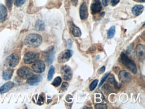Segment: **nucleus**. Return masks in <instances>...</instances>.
<instances>
[{"instance_id":"39448f33","label":"nucleus","mask_w":145,"mask_h":109,"mask_svg":"<svg viewBox=\"0 0 145 109\" xmlns=\"http://www.w3.org/2000/svg\"><path fill=\"white\" fill-rule=\"evenodd\" d=\"M73 55V52L70 50H65L59 54L58 60L59 63H65L68 61Z\"/></svg>"},{"instance_id":"473e14b6","label":"nucleus","mask_w":145,"mask_h":109,"mask_svg":"<svg viewBox=\"0 0 145 109\" xmlns=\"http://www.w3.org/2000/svg\"><path fill=\"white\" fill-rule=\"evenodd\" d=\"M66 46L68 48H71L72 46V40L71 39H68L67 40V43H66Z\"/></svg>"},{"instance_id":"f8f14e48","label":"nucleus","mask_w":145,"mask_h":109,"mask_svg":"<svg viewBox=\"0 0 145 109\" xmlns=\"http://www.w3.org/2000/svg\"><path fill=\"white\" fill-rule=\"evenodd\" d=\"M80 16L81 20H86L88 17V11L87 8V5L86 2L82 3L80 8Z\"/></svg>"},{"instance_id":"5701e85b","label":"nucleus","mask_w":145,"mask_h":109,"mask_svg":"<svg viewBox=\"0 0 145 109\" xmlns=\"http://www.w3.org/2000/svg\"><path fill=\"white\" fill-rule=\"evenodd\" d=\"M54 72H55V68H54V66H51L50 68L49 69L48 74V80H51L52 79L53 76L54 74Z\"/></svg>"},{"instance_id":"c9c22d12","label":"nucleus","mask_w":145,"mask_h":109,"mask_svg":"<svg viewBox=\"0 0 145 109\" xmlns=\"http://www.w3.org/2000/svg\"><path fill=\"white\" fill-rule=\"evenodd\" d=\"M102 4H103L104 6H107L108 4V2H109V0H102Z\"/></svg>"},{"instance_id":"423d86ee","label":"nucleus","mask_w":145,"mask_h":109,"mask_svg":"<svg viewBox=\"0 0 145 109\" xmlns=\"http://www.w3.org/2000/svg\"><path fill=\"white\" fill-rule=\"evenodd\" d=\"M32 70L36 73H42L44 72L46 65L42 60H36L32 65Z\"/></svg>"},{"instance_id":"a878e982","label":"nucleus","mask_w":145,"mask_h":109,"mask_svg":"<svg viewBox=\"0 0 145 109\" xmlns=\"http://www.w3.org/2000/svg\"><path fill=\"white\" fill-rule=\"evenodd\" d=\"M27 0H15L14 5L17 7L22 6V5H24L26 3Z\"/></svg>"},{"instance_id":"c756f323","label":"nucleus","mask_w":145,"mask_h":109,"mask_svg":"<svg viewBox=\"0 0 145 109\" xmlns=\"http://www.w3.org/2000/svg\"><path fill=\"white\" fill-rule=\"evenodd\" d=\"M103 89L105 90L106 92H112V88H111L110 85L108 84H104V86H103Z\"/></svg>"},{"instance_id":"f3484780","label":"nucleus","mask_w":145,"mask_h":109,"mask_svg":"<svg viewBox=\"0 0 145 109\" xmlns=\"http://www.w3.org/2000/svg\"><path fill=\"white\" fill-rule=\"evenodd\" d=\"M143 9H144V6L142 5H136L135 6L132 7V12L134 15H141V13H143Z\"/></svg>"},{"instance_id":"4c0bfd02","label":"nucleus","mask_w":145,"mask_h":109,"mask_svg":"<svg viewBox=\"0 0 145 109\" xmlns=\"http://www.w3.org/2000/svg\"><path fill=\"white\" fill-rule=\"evenodd\" d=\"M138 1H140V2H145V0H137Z\"/></svg>"},{"instance_id":"20e7f679","label":"nucleus","mask_w":145,"mask_h":109,"mask_svg":"<svg viewBox=\"0 0 145 109\" xmlns=\"http://www.w3.org/2000/svg\"><path fill=\"white\" fill-rule=\"evenodd\" d=\"M19 62V56L14 53L7 58L5 60V65L10 68H15Z\"/></svg>"},{"instance_id":"e433bc0d","label":"nucleus","mask_w":145,"mask_h":109,"mask_svg":"<svg viewBox=\"0 0 145 109\" xmlns=\"http://www.w3.org/2000/svg\"><path fill=\"white\" fill-rule=\"evenodd\" d=\"M72 1V3L73 5L74 6H76L78 5V0H71Z\"/></svg>"},{"instance_id":"9d476101","label":"nucleus","mask_w":145,"mask_h":109,"mask_svg":"<svg viewBox=\"0 0 145 109\" xmlns=\"http://www.w3.org/2000/svg\"><path fill=\"white\" fill-rule=\"evenodd\" d=\"M145 48L144 45L140 44L136 48V57L140 61H143L145 59Z\"/></svg>"},{"instance_id":"1a4fd4ad","label":"nucleus","mask_w":145,"mask_h":109,"mask_svg":"<svg viewBox=\"0 0 145 109\" xmlns=\"http://www.w3.org/2000/svg\"><path fill=\"white\" fill-rule=\"evenodd\" d=\"M118 78L120 81L122 82H130L132 80L131 74L126 70H122L119 72Z\"/></svg>"},{"instance_id":"6ab92c4d","label":"nucleus","mask_w":145,"mask_h":109,"mask_svg":"<svg viewBox=\"0 0 145 109\" xmlns=\"http://www.w3.org/2000/svg\"><path fill=\"white\" fill-rule=\"evenodd\" d=\"M54 55H55V50L53 49L52 51H50L49 52V54H48V56H47L46 62L48 65H50V64L52 63L54 58Z\"/></svg>"},{"instance_id":"393cba45","label":"nucleus","mask_w":145,"mask_h":109,"mask_svg":"<svg viewBox=\"0 0 145 109\" xmlns=\"http://www.w3.org/2000/svg\"><path fill=\"white\" fill-rule=\"evenodd\" d=\"M98 80H94V81H92V83L90 84V87H89L90 90H91V91L94 90L97 86V85H98Z\"/></svg>"},{"instance_id":"4be33fe9","label":"nucleus","mask_w":145,"mask_h":109,"mask_svg":"<svg viewBox=\"0 0 145 109\" xmlns=\"http://www.w3.org/2000/svg\"><path fill=\"white\" fill-rule=\"evenodd\" d=\"M115 32H116V28H115V26H112L110 28L108 31V33H107V37L108 38L110 39L112 37H114V34H115Z\"/></svg>"},{"instance_id":"9b49d317","label":"nucleus","mask_w":145,"mask_h":109,"mask_svg":"<svg viewBox=\"0 0 145 109\" xmlns=\"http://www.w3.org/2000/svg\"><path fill=\"white\" fill-rule=\"evenodd\" d=\"M42 77L40 75H32L29 77L27 80V83L31 86H35L42 81Z\"/></svg>"},{"instance_id":"0eeeda50","label":"nucleus","mask_w":145,"mask_h":109,"mask_svg":"<svg viewBox=\"0 0 145 109\" xmlns=\"http://www.w3.org/2000/svg\"><path fill=\"white\" fill-rule=\"evenodd\" d=\"M62 78L66 80H70L72 78V71L68 66H64L61 68Z\"/></svg>"},{"instance_id":"f03ea898","label":"nucleus","mask_w":145,"mask_h":109,"mask_svg":"<svg viewBox=\"0 0 145 109\" xmlns=\"http://www.w3.org/2000/svg\"><path fill=\"white\" fill-rule=\"evenodd\" d=\"M120 62L126 68L130 70L131 72H133L134 74H136L137 72V68H136V64L132 60L128 58V56L124 54V53H122L120 55Z\"/></svg>"},{"instance_id":"b1692460","label":"nucleus","mask_w":145,"mask_h":109,"mask_svg":"<svg viewBox=\"0 0 145 109\" xmlns=\"http://www.w3.org/2000/svg\"><path fill=\"white\" fill-rule=\"evenodd\" d=\"M61 82H62V78H61V77L58 76L54 80V81L52 83V84L53 86H56V87H58V86H59L60 85Z\"/></svg>"},{"instance_id":"72a5a7b5","label":"nucleus","mask_w":145,"mask_h":109,"mask_svg":"<svg viewBox=\"0 0 145 109\" xmlns=\"http://www.w3.org/2000/svg\"><path fill=\"white\" fill-rule=\"evenodd\" d=\"M96 109H106L107 107H106V106L104 105H97L96 106Z\"/></svg>"},{"instance_id":"f704fd0d","label":"nucleus","mask_w":145,"mask_h":109,"mask_svg":"<svg viewBox=\"0 0 145 109\" xmlns=\"http://www.w3.org/2000/svg\"><path fill=\"white\" fill-rule=\"evenodd\" d=\"M105 66H102L100 69H99L98 74H103L104 71H105Z\"/></svg>"},{"instance_id":"f257e3e1","label":"nucleus","mask_w":145,"mask_h":109,"mask_svg":"<svg viewBox=\"0 0 145 109\" xmlns=\"http://www.w3.org/2000/svg\"><path fill=\"white\" fill-rule=\"evenodd\" d=\"M42 42V36L37 34H30L26 36L24 40L25 44L29 47L37 48Z\"/></svg>"},{"instance_id":"dca6fc26","label":"nucleus","mask_w":145,"mask_h":109,"mask_svg":"<svg viewBox=\"0 0 145 109\" xmlns=\"http://www.w3.org/2000/svg\"><path fill=\"white\" fill-rule=\"evenodd\" d=\"M7 15V10L5 5L0 4V23L5 22Z\"/></svg>"},{"instance_id":"4468645a","label":"nucleus","mask_w":145,"mask_h":109,"mask_svg":"<svg viewBox=\"0 0 145 109\" xmlns=\"http://www.w3.org/2000/svg\"><path fill=\"white\" fill-rule=\"evenodd\" d=\"M70 28L71 33L72 34V35L74 37H80L81 36V30L74 23H70Z\"/></svg>"},{"instance_id":"aec40b11","label":"nucleus","mask_w":145,"mask_h":109,"mask_svg":"<svg viewBox=\"0 0 145 109\" xmlns=\"http://www.w3.org/2000/svg\"><path fill=\"white\" fill-rule=\"evenodd\" d=\"M35 29L36 30L38 31H42L44 30L45 29V24H44V22L42 20H38L35 25Z\"/></svg>"},{"instance_id":"ddd939ff","label":"nucleus","mask_w":145,"mask_h":109,"mask_svg":"<svg viewBox=\"0 0 145 109\" xmlns=\"http://www.w3.org/2000/svg\"><path fill=\"white\" fill-rule=\"evenodd\" d=\"M14 86V83L13 82L9 81L4 84L2 86L0 87V94H3L9 91Z\"/></svg>"},{"instance_id":"a211bd4d","label":"nucleus","mask_w":145,"mask_h":109,"mask_svg":"<svg viewBox=\"0 0 145 109\" xmlns=\"http://www.w3.org/2000/svg\"><path fill=\"white\" fill-rule=\"evenodd\" d=\"M13 70L11 69H7L3 72L2 75L3 78L5 80H10L11 78L12 77V75H13Z\"/></svg>"},{"instance_id":"7c9ffc66","label":"nucleus","mask_w":145,"mask_h":109,"mask_svg":"<svg viewBox=\"0 0 145 109\" xmlns=\"http://www.w3.org/2000/svg\"><path fill=\"white\" fill-rule=\"evenodd\" d=\"M44 98L42 97V96H40L39 98H38V100H37V104L39 105H42L43 103H44Z\"/></svg>"},{"instance_id":"7ed1b4c3","label":"nucleus","mask_w":145,"mask_h":109,"mask_svg":"<svg viewBox=\"0 0 145 109\" xmlns=\"http://www.w3.org/2000/svg\"><path fill=\"white\" fill-rule=\"evenodd\" d=\"M40 57V54L34 52H29L26 53L24 57V61L27 64H29L38 60Z\"/></svg>"},{"instance_id":"c85d7f7f","label":"nucleus","mask_w":145,"mask_h":109,"mask_svg":"<svg viewBox=\"0 0 145 109\" xmlns=\"http://www.w3.org/2000/svg\"><path fill=\"white\" fill-rule=\"evenodd\" d=\"M68 87V83L66 82H63L62 85V87H61V91L62 92H64L66 91L67 88Z\"/></svg>"},{"instance_id":"58836bf2","label":"nucleus","mask_w":145,"mask_h":109,"mask_svg":"<svg viewBox=\"0 0 145 109\" xmlns=\"http://www.w3.org/2000/svg\"><path fill=\"white\" fill-rule=\"evenodd\" d=\"M94 1H96V0H94Z\"/></svg>"},{"instance_id":"cd10ccee","label":"nucleus","mask_w":145,"mask_h":109,"mask_svg":"<svg viewBox=\"0 0 145 109\" xmlns=\"http://www.w3.org/2000/svg\"><path fill=\"white\" fill-rule=\"evenodd\" d=\"M13 0H5V3H6L7 8L9 9H11V7H12V5H13Z\"/></svg>"},{"instance_id":"2eb2a0df","label":"nucleus","mask_w":145,"mask_h":109,"mask_svg":"<svg viewBox=\"0 0 145 109\" xmlns=\"http://www.w3.org/2000/svg\"><path fill=\"white\" fill-rule=\"evenodd\" d=\"M102 6L101 3L98 0L95 1V2H94L91 5L90 7V9L92 10V13H98L102 10Z\"/></svg>"},{"instance_id":"2f4dec72","label":"nucleus","mask_w":145,"mask_h":109,"mask_svg":"<svg viewBox=\"0 0 145 109\" xmlns=\"http://www.w3.org/2000/svg\"><path fill=\"white\" fill-rule=\"evenodd\" d=\"M120 1V0H110V3L112 6H115L116 5H117Z\"/></svg>"},{"instance_id":"bb28decb","label":"nucleus","mask_w":145,"mask_h":109,"mask_svg":"<svg viewBox=\"0 0 145 109\" xmlns=\"http://www.w3.org/2000/svg\"><path fill=\"white\" fill-rule=\"evenodd\" d=\"M109 74H110L109 72H108V73H106V74H104V76L102 77V78L101 81H100V84H99V87H100V86H101L102 84H103V83L104 82V81H105L106 80V78H108Z\"/></svg>"},{"instance_id":"6e6552de","label":"nucleus","mask_w":145,"mask_h":109,"mask_svg":"<svg viewBox=\"0 0 145 109\" xmlns=\"http://www.w3.org/2000/svg\"><path fill=\"white\" fill-rule=\"evenodd\" d=\"M18 74L19 76L24 79H26L31 76L32 73H31V70L26 66H22L19 70H18Z\"/></svg>"},{"instance_id":"412c9836","label":"nucleus","mask_w":145,"mask_h":109,"mask_svg":"<svg viewBox=\"0 0 145 109\" xmlns=\"http://www.w3.org/2000/svg\"><path fill=\"white\" fill-rule=\"evenodd\" d=\"M108 82L110 83V84L114 85V86L116 88H119L121 86L120 85L118 84V83L116 82V80H115V78H114L113 74H111V75H110V77L108 78Z\"/></svg>"}]
</instances>
